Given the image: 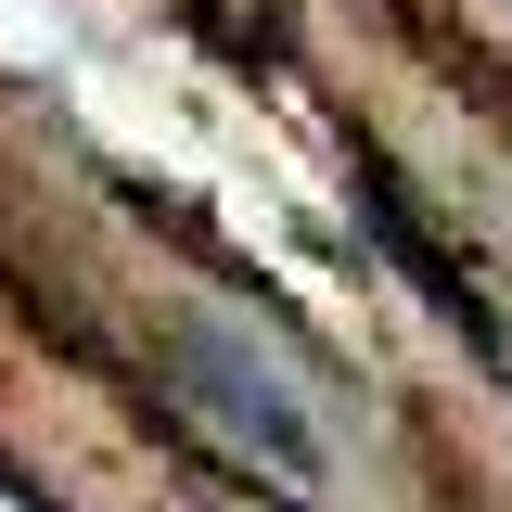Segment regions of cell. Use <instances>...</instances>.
Listing matches in <instances>:
<instances>
[{
	"instance_id": "obj_1",
	"label": "cell",
	"mask_w": 512,
	"mask_h": 512,
	"mask_svg": "<svg viewBox=\"0 0 512 512\" xmlns=\"http://www.w3.org/2000/svg\"><path fill=\"white\" fill-rule=\"evenodd\" d=\"M167 372H180L192 423L231 448V461H256L269 487H295V500H308L320 474H333V436H320V410L295 397V372H282L256 333H231V320H180V333H167Z\"/></svg>"
}]
</instances>
